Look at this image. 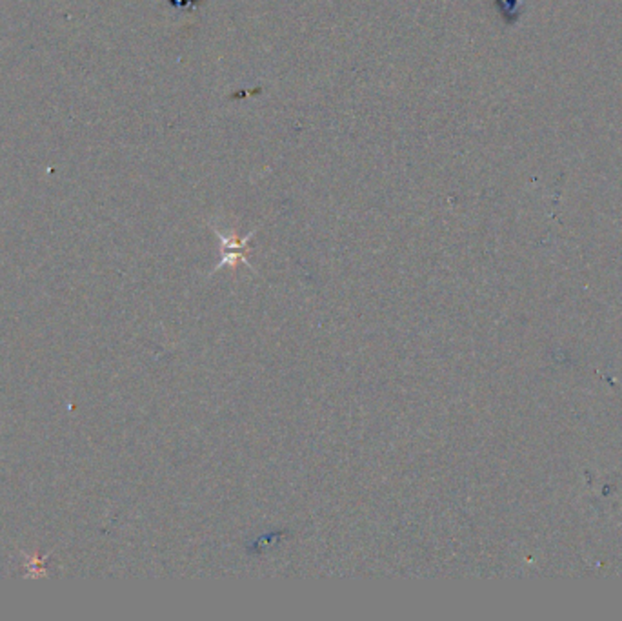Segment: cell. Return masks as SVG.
<instances>
[{
  "label": "cell",
  "instance_id": "6da1fadb",
  "mask_svg": "<svg viewBox=\"0 0 622 621\" xmlns=\"http://www.w3.org/2000/svg\"><path fill=\"white\" fill-rule=\"evenodd\" d=\"M497 4H498V10L503 11L504 19L508 21L509 16L517 15L518 4H520V2H518V0H497Z\"/></svg>",
  "mask_w": 622,
  "mask_h": 621
}]
</instances>
